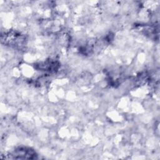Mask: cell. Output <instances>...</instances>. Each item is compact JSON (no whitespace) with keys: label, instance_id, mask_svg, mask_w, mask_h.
<instances>
[{"label":"cell","instance_id":"6da1fadb","mask_svg":"<svg viewBox=\"0 0 160 160\" xmlns=\"http://www.w3.org/2000/svg\"><path fill=\"white\" fill-rule=\"evenodd\" d=\"M15 159H34L36 157V152L30 148H19L14 150L12 155Z\"/></svg>","mask_w":160,"mask_h":160}]
</instances>
